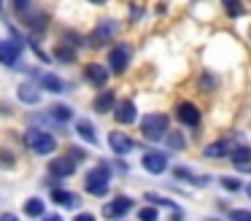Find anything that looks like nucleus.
I'll return each instance as SVG.
<instances>
[{"instance_id":"b1692460","label":"nucleus","mask_w":251,"mask_h":221,"mask_svg":"<svg viewBox=\"0 0 251 221\" xmlns=\"http://www.w3.org/2000/svg\"><path fill=\"white\" fill-rule=\"evenodd\" d=\"M222 3H224V8H227L229 16H243L246 14V8H243L240 0H222Z\"/></svg>"},{"instance_id":"412c9836","label":"nucleus","mask_w":251,"mask_h":221,"mask_svg":"<svg viewBox=\"0 0 251 221\" xmlns=\"http://www.w3.org/2000/svg\"><path fill=\"white\" fill-rule=\"evenodd\" d=\"M173 175L181 178V181H186V183H197V186H205V183H208L205 178H195L186 167H173Z\"/></svg>"},{"instance_id":"f3484780","label":"nucleus","mask_w":251,"mask_h":221,"mask_svg":"<svg viewBox=\"0 0 251 221\" xmlns=\"http://www.w3.org/2000/svg\"><path fill=\"white\" fill-rule=\"evenodd\" d=\"M41 86H44V92H54V95H60V92L65 89V81L57 78L54 73H44L41 75Z\"/></svg>"},{"instance_id":"393cba45","label":"nucleus","mask_w":251,"mask_h":221,"mask_svg":"<svg viewBox=\"0 0 251 221\" xmlns=\"http://www.w3.org/2000/svg\"><path fill=\"white\" fill-rule=\"evenodd\" d=\"M57 59H60V62H73V59H76V51H73L71 46H57Z\"/></svg>"},{"instance_id":"423d86ee","label":"nucleus","mask_w":251,"mask_h":221,"mask_svg":"<svg viewBox=\"0 0 251 221\" xmlns=\"http://www.w3.org/2000/svg\"><path fill=\"white\" fill-rule=\"evenodd\" d=\"M127 62H130V49H127V46H114L108 51V65H111L114 73H125Z\"/></svg>"},{"instance_id":"aec40b11","label":"nucleus","mask_w":251,"mask_h":221,"mask_svg":"<svg viewBox=\"0 0 251 221\" xmlns=\"http://www.w3.org/2000/svg\"><path fill=\"white\" fill-rule=\"evenodd\" d=\"M229 159L235 162V167H246L251 162V151L246 148V146H238V148L232 151V154H229Z\"/></svg>"},{"instance_id":"f704fd0d","label":"nucleus","mask_w":251,"mask_h":221,"mask_svg":"<svg viewBox=\"0 0 251 221\" xmlns=\"http://www.w3.org/2000/svg\"><path fill=\"white\" fill-rule=\"evenodd\" d=\"M0 8H3V0H0Z\"/></svg>"},{"instance_id":"20e7f679","label":"nucleus","mask_w":251,"mask_h":221,"mask_svg":"<svg viewBox=\"0 0 251 221\" xmlns=\"http://www.w3.org/2000/svg\"><path fill=\"white\" fill-rule=\"evenodd\" d=\"M176 116H178V122H184L186 127H197V124H200V108H197L195 102L184 100L176 108Z\"/></svg>"},{"instance_id":"72a5a7b5","label":"nucleus","mask_w":251,"mask_h":221,"mask_svg":"<svg viewBox=\"0 0 251 221\" xmlns=\"http://www.w3.org/2000/svg\"><path fill=\"white\" fill-rule=\"evenodd\" d=\"M246 192H249V197H251V183H249V186H246Z\"/></svg>"},{"instance_id":"2f4dec72","label":"nucleus","mask_w":251,"mask_h":221,"mask_svg":"<svg viewBox=\"0 0 251 221\" xmlns=\"http://www.w3.org/2000/svg\"><path fill=\"white\" fill-rule=\"evenodd\" d=\"M232 219H251V210H232Z\"/></svg>"},{"instance_id":"4468645a","label":"nucleus","mask_w":251,"mask_h":221,"mask_svg":"<svg viewBox=\"0 0 251 221\" xmlns=\"http://www.w3.org/2000/svg\"><path fill=\"white\" fill-rule=\"evenodd\" d=\"M114 105H116V95L111 89L108 92H100V95L95 97V111H98V113H108Z\"/></svg>"},{"instance_id":"9d476101","label":"nucleus","mask_w":251,"mask_h":221,"mask_svg":"<svg viewBox=\"0 0 251 221\" xmlns=\"http://www.w3.org/2000/svg\"><path fill=\"white\" fill-rule=\"evenodd\" d=\"M19 51H22V43H19V41H3V43H0V62L8 65V68L17 65Z\"/></svg>"},{"instance_id":"f8f14e48","label":"nucleus","mask_w":251,"mask_h":221,"mask_svg":"<svg viewBox=\"0 0 251 221\" xmlns=\"http://www.w3.org/2000/svg\"><path fill=\"white\" fill-rule=\"evenodd\" d=\"M84 78H87L89 84H95V86H105L108 70H105L103 65H87V68H84Z\"/></svg>"},{"instance_id":"bb28decb","label":"nucleus","mask_w":251,"mask_h":221,"mask_svg":"<svg viewBox=\"0 0 251 221\" xmlns=\"http://www.w3.org/2000/svg\"><path fill=\"white\" fill-rule=\"evenodd\" d=\"M165 135H168V146H170V148H176V151H181V148H184V138H181V132H165Z\"/></svg>"},{"instance_id":"7c9ffc66","label":"nucleus","mask_w":251,"mask_h":221,"mask_svg":"<svg viewBox=\"0 0 251 221\" xmlns=\"http://www.w3.org/2000/svg\"><path fill=\"white\" fill-rule=\"evenodd\" d=\"M146 199H149V202H157V205H173L170 199H165V197H157V194H146Z\"/></svg>"},{"instance_id":"473e14b6","label":"nucleus","mask_w":251,"mask_h":221,"mask_svg":"<svg viewBox=\"0 0 251 221\" xmlns=\"http://www.w3.org/2000/svg\"><path fill=\"white\" fill-rule=\"evenodd\" d=\"M89 3H95V5H100V3H105V0H89Z\"/></svg>"},{"instance_id":"ddd939ff","label":"nucleus","mask_w":251,"mask_h":221,"mask_svg":"<svg viewBox=\"0 0 251 221\" xmlns=\"http://www.w3.org/2000/svg\"><path fill=\"white\" fill-rule=\"evenodd\" d=\"M114 32H116V25H114V22H108V25H100L98 30L89 35V43H95V46H103V43L108 41Z\"/></svg>"},{"instance_id":"dca6fc26","label":"nucleus","mask_w":251,"mask_h":221,"mask_svg":"<svg viewBox=\"0 0 251 221\" xmlns=\"http://www.w3.org/2000/svg\"><path fill=\"white\" fill-rule=\"evenodd\" d=\"M51 199H54L57 205H62V208H76L78 205V197L73 192H65V189H54V192H51Z\"/></svg>"},{"instance_id":"0eeeda50","label":"nucleus","mask_w":251,"mask_h":221,"mask_svg":"<svg viewBox=\"0 0 251 221\" xmlns=\"http://www.w3.org/2000/svg\"><path fill=\"white\" fill-rule=\"evenodd\" d=\"M114 119L119 124H132L138 119V108L132 105L130 100H122V102H116V105H114Z\"/></svg>"},{"instance_id":"f03ea898","label":"nucleus","mask_w":251,"mask_h":221,"mask_svg":"<svg viewBox=\"0 0 251 221\" xmlns=\"http://www.w3.org/2000/svg\"><path fill=\"white\" fill-rule=\"evenodd\" d=\"M25 143H27V146H30V151H33V154H38V156L51 154V151L57 148L54 135L46 132V129H30V132L25 135Z\"/></svg>"},{"instance_id":"1a4fd4ad","label":"nucleus","mask_w":251,"mask_h":221,"mask_svg":"<svg viewBox=\"0 0 251 221\" xmlns=\"http://www.w3.org/2000/svg\"><path fill=\"white\" fill-rule=\"evenodd\" d=\"M143 167H146L149 172H154V175H159V172L168 170V156L159 154V151H149V154L143 156Z\"/></svg>"},{"instance_id":"f257e3e1","label":"nucleus","mask_w":251,"mask_h":221,"mask_svg":"<svg viewBox=\"0 0 251 221\" xmlns=\"http://www.w3.org/2000/svg\"><path fill=\"white\" fill-rule=\"evenodd\" d=\"M87 192L89 194H98V197H103V194H108V186H111V167L105 165V162H100L98 167H92V170L87 172Z\"/></svg>"},{"instance_id":"a878e982","label":"nucleus","mask_w":251,"mask_h":221,"mask_svg":"<svg viewBox=\"0 0 251 221\" xmlns=\"http://www.w3.org/2000/svg\"><path fill=\"white\" fill-rule=\"evenodd\" d=\"M25 19H27V25L33 27V30H46V16L44 14H35V16H25Z\"/></svg>"},{"instance_id":"4be33fe9","label":"nucleus","mask_w":251,"mask_h":221,"mask_svg":"<svg viewBox=\"0 0 251 221\" xmlns=\"http://www.w3.org/2000/svg\"><path fill=\"white\" fill-rule=\"evenodd\" d=\"M227 154V140H216V143L205 146V156L208 159H219V156Z\"/></svg>"},{"instance_id":"9b49d317","label":"nucleus","mask_w":251,"mask_h":221,"mask_svg":"<svg viewBox=\"0 0 251 221\" xmlns=\"http://www.w3.org/2000/svg\"><path fill=\"white\" fill-rule=\"evenodd\" d=\"M130 208H132V199L119 197V199H114V202L105 205V208H103V216H105V219H122L125 213H130Z\"/></svg>"},{"instance_id":"c756f323","label":"nucleus","mask_w":251,"mask_h":221,"mask_svg":"<svg viewBox=\"0 0 251 221\" xmlns=\"http://www.w3.org/2000/svg\"><path fill=\"white\" fill-rule=\"evenodd\" d=\"M0 165H3V167H14V159H11L8 151H0Z\"/></svg>"},{"instance_id":"5701e85b","label":"nucleus","mask_w":251,"mask_h":221,"mask_svg":"<svg viewBox=\"0 0 251 221\" xmlns=\"http://www.w3.org/2000/svg\"><path fill=\"white\" fill-rule=\"evenodd\" d=\"M51 116H54L57 122H71V119H73V108H68V105H51Z\"/></svg>"},{"instance_id":"2eb2a0df","label":"nucleus","mask_w":251,"mask_h":221,"mask_svg":"<svg viewBox=\"0 0 251 221\" xmlns=\"http://www.w3.org/2000/svg\"><path fill=\"white\" fill-rule=\"evenodd\" d=\"M76 132L81 140H87L89 146H98V135H95V124L87 122V119H81V122L76 124Z\"/></svg>"},{"instance_id":"39448f33","label":"nucleus","mask_w":251,"mask_h":221,"mask_svg":"<svg viewBox=\"0 0 251 221\" xmlns=\"http://www.w3.org/2000/svg\"><path fill=\"white\" fill-rule=\"evenodd\" d=\"M49 172L54 178H68L76 172V159H71V156H57V159L49 162Z\"/></svg>"},{"instance_id":"c85d7f7f","label":"nucleus","mask_w":251,"mask_h":221,"mask_svg":"<svg viewBox=\"0 0 251 221\" xmlns=\"http://www.w3.org/2000/svg\"><path fill=\"white\" fill-rule=\"evenodd\" d=\"M138 219H143V221H154V219H157V210H154V205H151V208H143L141 213H138Z\"/></svg>"},{"instance_id":"7ed1b4c3","label":"nucleus","mask_w":251,"mask_h":221,"mask_svg":"<svg viewBox=\"0 0 251 221\" xmlns=\"http://www.w3.org/2000/svg\"><path fill=\"white\" fill-rule=\"evenodd\" d=\"M168 116L165 113H149L146 119L141 122V129H143V135H146L149 140H162L165 138V132H168Z\"/></svg>"},{"instance_id":"6e6552de","label":"nucleus","mask_w":251,"mask_h":221,"mask_svg":"<svg viewBox=\"0 0 251 221\" xmlns=\"http://www.w3.org/2000/svg\"><path fill=\"white\" fill-rule=\"evenodd\" d=\"M108 146L114 148V154H130L132 148H135V143L130 140V135L125 132H108Z\"/></svg>"},{"instance_id":"a211bd4d","label":"nucleus","mask_w":251,"mask_h":221,"mask_svg":"<svg viewBox=\"0 0 251 221\" xmlns=\"http://www.w3.org/2000/svg\"><path fill=\"white\" fill-rule=\"evenodd\" d=\"M46 208H44V199L38 197H30L27 202H25V216H30V219H38V216H44Z\"/></svg>"},{"instance_id":"6ab92c4d","label":"nucleus","mask_w":251,"mask_h":221,"mask_svg":"<svg viewBox=\"0 0 251 221\" xmlns=\"http://www.w3.org/2000/svg\"><path fill=\"white\" fill-rule=\"evenodd\" d=\"M17 97H19L22 102H30V105H35V102L41 100V95L35 92V86H30V84H22V86H19V89H17Z\"/></svg>"},{"instance_id":"cd10ccee","label":"nucleus","mask_w":251,"mask_h":221,"mask_svg":"<svg viewBox=\"0 0 251 221\" xmlns=\"http://www.w3.org/2000/svg\"><path fill=\"white\" fill-rule=\"evenodd\" d=\"M222 186L227 189V192H238V189H240V181H235V178H222Z\"/></svg>"}]
</instances>
